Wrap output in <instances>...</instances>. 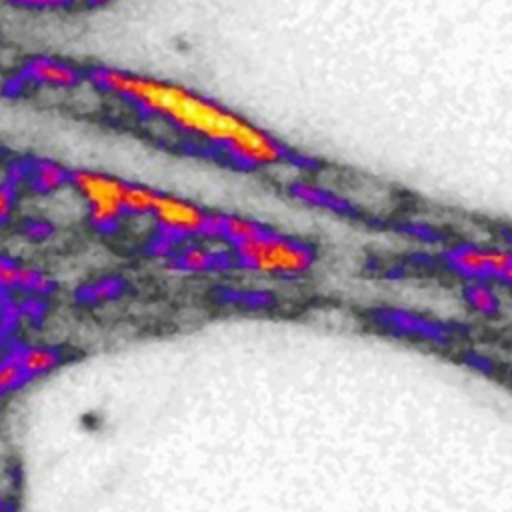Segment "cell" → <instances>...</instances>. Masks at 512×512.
<instances>
[{"label":"cell","instance_id":"cell-15","mask_svg":"<svg viewBox=\"0 0 512 512\" xmlns=\"http://www.w3.org/2000/svg\"><path fill=\"white\" fill-rule=\"evenodd\" d=\"M14 204H16V192L14 186L8 182L0 184V224L6 222L12 212H14Z\"/></svg>","mask_w":512,"mask_h":512},{"label":"cell","instance_id":"cell-13","mask_svg":"<svg viewBox=\"0 0 512 512\" xmlns=\"http://www.w3.org/2000/svg\"><path fill=\"white\" fill-rule=\"evenodd\" d=\"M26 374L22 372L18 360L14 356L0 358V394L14 392L26 382Z\"/></svg>","mask_w":512,"mask_h":512},{"label":"cell","instance_id":"cell-17","mask_svg":"<svg viewBox=\"0 0 512 512\" xmlns=\"http://www.w3.org/2000/svg\"><path fill=\"white\" fill-rule=\"evenodd\" d=\"M112 2H116V0H86V4H90L92 8H102V6H108Z\"/></svg>","mask_w":512,"mask_h":512},{"label":"cell","instance_id":"cell-9","mask_svg":"<svg viewBox=\"0 0 512 512\" xmlns=\"http://www.w3.org/2000/svg\"><path fill=\"white\" fill-rule=\"evenodd\" d=\"M232 262V254H222L200 244H190L176 254V264L186 272H206Z\"/></svg>","mask_w":512,"mask_h":512},{"label":"cell","instance_id":"cell-7","mask_svg":"<svg viewBox=\"0 0 512 512\" xmlns=\"http://www.w3.org/2000/svg\"><path fill=\"white\" fill-rule=\"evenodd\" d=\"M14 358L18 360L22 372L26 374V378H38V376H46L50 372H54L60 362H62V354L58 348L54 346H46V344H28L22 346Z\"/></svg>","mask_w":512,"mask_h":512},{"label":"cell","instance_id":"cell-1","mask_svg":"<svg viewBox=\"0 0 512 512\" xmlns=\"http://www.w3.org/2000/svg\"><path fill=\"white\" fill-rule=\"evenodd\" d=\"M86 78L140 112L160 118L204 144L218 146L244 166L268 168L286 156L284 146L270 132L178 82L110 66L90 68Z\"/></svg>","mask_w":512,"mask_h":512},{"label":"cell","instance_id":"cell-5","mask_svg":"<svg viewBox=\"0 0 512 512\" xmlns=\"http://www.w3.org/2000/svg\"><path fill=\"white\" fill-rule=\"evenodd\" d=\"M152 218L166 238H192L206 236L210 212L188 198L160 192Z\"/></svg>","mask_w":512,"mask_h":512},{"label":"cell","instance_id":"cell-16","mask_svg":"<svg viewBox=\"0 0 512 512\" xmlns=\"http://www.w3.org/2000/svg\"><path fill=\"white\" fill-rule=\"evenodd\" d=\"M466 364L474 370L484 372V374H494V370H496L494 362L488 356H482V354H476V352H466Z\"/></svg>","mask_w":512,"mask_h":512},{"label":"cell","instance_id":"cell-6","mask_svg":"<svg viewBox=\"0 0 512 512\" xmlns=\"http://www.w3.org/2000/svg\"><path fill=\"white\" fill-rule=\"evenodd\" d=\"M22 80L48 88H72L84 80V72L68 60L54 56H32L24 62Z\"/></svg>","mask_w":512,"mask_h":512},{"label":"cell","instance_id":"cell-2","mask_svg":"<svg viewBox=\"0 0 512 512\" xmlns=\"http://www.w3.org/2000/svg\"><path fill=\"white\" fill-rule=\"evenodd\" d=\"M230 254L240 268L280 278L306 274L316 260V252L308 242L278 234L272 228L254 240L232 246Z\"/></svg>","mask_w":512,"mask_h":512},{"label":"cell","instance_id":"cell-10","mask_svg":"<svg viewBox=\"0 0 512 512\" xmlns=\"http://www.w3.org/2000/svg\"><path fill=\"white\" fill-rule=\"evenodd\" d=\"M26 176L30 178V184L42 194L56 192L64 184H70V170H66L62 164H58L54 160L32 162Z\"/></svg>","mask_w":512,"mask_h":512},{"label":"cell","instance_id":"cell-12","mask_svg":"<svg viewBox=\"0 0 512 512\" xmlns=\"http://www.w3.org/2000/svg\"><path fill=\"white\" fill-rule=\"evenodd\" d=\"M158 190L138 182L124 184V210L132 216H152L154 204L158 200Z\"/></svg>","mask_w":512,"mask_h":512},{"label":"cell","instance_id":"cell-8","mask_svg":"<svg viewBox=\"0 0 512 512\" xmlns=\"http://www.w3.org/2000/svg\"><path fill=\"white\" fill-rule=\"evenodd\" d=\"M0 288L2 290H12V288H22V290H34L42 292L48 288V278L38 272L36 268L16 264L10 258L0 254Z\"/></svg>","mask_w":512,"mask_h":512},{"label":"cell","instance_id":"cell-18","mask_svg":"<svg viewBox=\"0 0 512 512\" xmlns=\"http://www.w3.org/2000/svg\"><path fill=\"white\" fill-rule=\"evenodd\" d=\"M0 512H10V510H8V506H6V502H4L2 498H0Z\"/></svg>","mask_w":512,"mask_h":512},{"label":"cell","instance_id":"cell-11","mask_svg":"<svg viewBox=\"0 0 512 512\" xmlns=\"http://www.w3.org/2000/svg\"><path fill=\"white\" fill-rule=\"evenodd\" d=\"M464 302L480 316L494 318L500 314V298L490 282L470 280L464 286Z\"/></svg>","mask_w":512,"mask_h":512},{"label":"cell","instance_id":"cell-3","mask_svg":"<svg viewBox=\"0 0 512 512\" xmlns=\"http://www.w3.org/2000/svg\"><path fill=\"white\" fill-rule=\"evenodd\" d=\"M124 184L126 180L98 170L82 168L70 172V186L84 200L88 220L98 230H114L126 214Z\"/></svg>","mask_w":512,"mask_h":512},{"label":"cell","instance_id":"cell-14","mask_svg":"<svg viewBox=\"0 0 512 512\" xmlns=\"http://www.w3.org/2000/svg\"><path fill=\"white\" fill-rule=\"evenodd\" d=\"M0 2L20 6V8H34V10H60L74 4V0H0Z\"/></svg>","mask_w":512,"mask_h":512},{"label":"cell","instance_id":"cell-4","mask_svg":"<svg viewBox=\"0 0 512 512\" xmlns=\"http://www.w3.org/2000/svg\"><path fill=\"white\" fill-rule=\"evenodd\" d=\"M372 322L394 338L420 342L436 348H452L466 338V330L458 324H450L436 318H426L416 312L398 308H378L372 312Z\"/></svg>","mask_w":512,"mask_h":512},{"label":"cell","instance_id":"cell-19","mask_svg":"<svg viewBox=\"0 0 512 512\" xmlns=\"http://www.w3.org/2000/svg\"><path fill=\"white\" fill-rule=\"evenodd\" d=\"M508 244H510V246H512V232H510V234H508Z\"/></svg>","mask_w":512,"mask_h":512}]
</instances>
